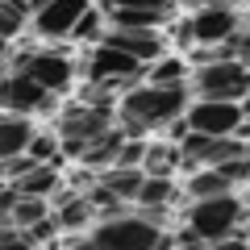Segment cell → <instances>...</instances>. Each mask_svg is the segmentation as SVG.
Returning <instances> with one entry per match:
<instances>
[{
  "instance_id": "1",
  "label": "cell",
  "mask_w": 250,
  "mask_h": 250,
  "mask_svg": "<svg viewBox=\"0 0 250 250\" xmlns=\"http://www.w3.org/2000/svg\"><path fill=\"white\" fill-rule=\"evenodd\" d=\"M192 104V88L188 83H142V88L121 92L117 104V121L129 138H142L150 129H167L175 117L188 113Z\"/></svg>"
},
{
  "instance_id": "2",
  "label": "cell",
  "mask_w": 250,
  "mask_h": 250,
  "mask_svg": "<svg viewBox=\"0 0 250 250\" xmlns=\"http://www.w3.org/2000/svg\"><path fill=\"white\" fill-rule=\"evenodd\" d=\"M246 200H238L233 192H221V196H200V200H188L184 208V221L192 225L200 242H229L233 233L246 225Z\"/></svg>"
},
{
  "instance_id": "3",
  "label": "cell",
  "mask_w": 250,
  "mask_h": 250,
  "mask_svg": "<svg viewBox=\"0 0 250 250\" xmlns=\"http://www.w3.org/2000/svg\"><path fill=\"white\" fill-rule=\"evenodd\" d=\"M88 242L108 246V250H150V246L171 242V233L163 229L159 221L142 217V213H117V217H104V221L92 229Z\"/></svg>"
},
{
  "instance_id": "4",
  "label": "cell",
  "mask_w": 250,
  "mask_h": 250,
  "mask_svg": "<svg viewBox=\"0 0 250 250\" xmlns=\"http://www.w3.org/2000/svg\"><path fill=\"white\" fill-rule=\"evenodd\" d=\"M146 75V62L134 59L129 50L121 46H108V42H96L88 50V83H100L108 92H129L134 80Z\"/></svg>"
},
{
  "instance_id": "5",
  "label": "cell",
  "mask_w": 250,
  "mask_h": 250,
  "mask_svg": "<svg viewBox=\"0 0 250 250\" xmlns=\"http://www.w3.org/2000/svg\"><path fill=\"white\" fill-rule=\"evenodd\" d=\"M192 92L196 96H213V100H242L250 92V67L242 59H217L196 67L192 75Z\"/></svg>"
},
{
  "instance_id": "6",
  "label": "cell",
  "mask_w": 250,
  "mask_h": 250,
  "mask_svg": "<svg viewBox=\"0 0 250 250\" xmlns=\"http://www.w3.org/2000/svg\"><path fill=\"white\" fill-rule=\"evenodd\" d=\"M9 50H13L9 71H25V75H34L38 83H46V88L59 92V96L71 88V80H75V62L67 59V54H59V50H17L13 42H9Z\"/></svg>"
},
{
  "instance_id": "7",
  "label": "cell",
  "mask_w": 250,
  "mask_h": 250,
  "mask_svg": "<svg viewBox=\"0 0 250 250\" xmlns=\"http://www.w3.org/2000/svg\"><path fill=\"white\" fill-rule=\"evenodd\" d=\"M0 100L9 113H54L59 108V92H50L46 83H38L34 75L25 71H9L4 83H0Z\"/></svg>"
},
{
  "instance_id": "8",
  "label": "cell",
  "mask_w": 250,
  "mask_h": 250,
  "mask_svg": "<svg viewBox=\"0 0 250 250\" xmlns=\"http://www.w3.org/2000/svg\"><path fill=\"white\" fill-rule=\"evenodd\" d=\"M242 21L246 17H238L233 4H196L192 17H188V25H192L196 46H225L242 29Z\"/></svg>"
},
{
  "instance_id": "9",
  "label": "cell",
  "mask_w": 250,
  "mask_h": 250,
  "mask_svg": "<svg viewBox=\"0 0 250 250\" xmlns=\"http://www.w3.org/2000/svg\"><path fill=\"white\" fill-rule=\"evenodd\" d=\"M113 125H117L113 104H88V100H80V104H67L59 113V134L62 138H83V142H92V138H100Z\"/></svg>"
},
{
  "instance_id": "10",
  "label": "cell",
  "mask_w": 250,
  "mask_h": 250,
  "mask_svg": "<svg viewBox=\"0 0 250 250\" xmlns=\"http://www.w3.org/2000/svg\"><path fill=\"white\" fill-rule=\"evenodd\" d=\"M188 121L200 134H233L246 113H242V100H213V96H196L188 104Z\"/></svg>"
},
{
  "instance_id": "11",
  "label": "cell",
  "mask_w": 250,
  "mask_h": 250,
  "mask_svg": "<svg viewBox=\"0 0 250 250\" xmlns=\"http://www.w3.org/2000/svg\"><path fill=\"white\" fill-rule=\"evenodd\" d=\"M88 9H92V0H46V4L34 9V29L42 38H71Z\"/></svg>"
},
{
  "instance_id": "12",
  "label": "cell",
  "mask_w": 250,
  "mask_h": 250,
  "mask_svg": "<svg viewBox=\"0 0 250 250\" xmlns=\"http://www.w3.org/2000/svg\"><path fill=\"white\" fill-rule=\"evenodd\" d=\"M100 42L129 50L134 59H142L146 67H150L154 59H163V54H167V38H163V29H129V25H108Z\"/></svg>"
},
{
  "instance_id": "13",
  "label": "cell",
  "mask_w": 250,
  "mask_h": 250,
  "mask_svg": "<svg viewBox=\"0 0 250 250\" xmlns=\"http://www.w3.org/2000/svg\"><path fill=\"white\" fill-rule=\"evenodd\" d=\"M125 138H129V134H125V129H121V121H117L113 129H104L100 138H92L80 163H83V167H92V171L113 167V163H117V154H121V146H125Z\"/></svg>"
},
{
  "instance_id": "14",
  "label": "cell",
  "mask_w": 250,
  "mask_h": 250,
  "mask_svg": "<svg viewBox=\"0 0 250 250\" xmlns=\"http://www.w3.org/2000/svg\"><path fill=\"white\" fill-rule=\"evenodd\" d=\"M34 121L29 113H9L4 117V134H0V159H13V154H25L34 142Z\"/></svg>"
},
{
  "instance_id": "15",
  "label": "cell",
  "mask_w": 250,
  "mask_h": 250,
  "mask_svg": "<svg viewBox=\"0 0 250 250\" xmlns=\"http://www.w3.org/2000/svg\"><path fill=\"white\" fill-rule=\"evenodd\" d=\"M229 175H225L221 167H192L188 171V184H184V196L188 200H200V196H221V192H229Z\"/></svg>"
},
{
  "instance_id": "16",
  "label": "cell",
  "mask_w": 250,
  "mask_h": 250,
  "mask_svg": "<svg viewBox=\"0 0 250 250\" xmlns=\"http://www.w3.org/2000/svg\"><path fill=\"white\" fill-rule=\"evenodd\" d=\"M100 184H108L121 200L138 205V192H142V184H146V167H121V163H113V167L100 171Z\"/></svg>"
},
{
  "instance_id": "17",
  "label": "cell",
  "mask_w": 250,
  "mask_h": 250,
  "mask_svg": "<svg viewBox=\"0 0 250 250\" xmlns=\"http://www.w3.org/2000/svg\"><path fill=\"white\" fill-rule=\"evenodd\" d=\"M108 13V25H129V29H163L171 25V13L167 9H129V4H117Z\"/></svg>"
},
{
  "instance_id": "18",
  "label": "cell",
  "mask_w": 250,
  "mask_h": 250,
  "mask_svg": "<svg viewBox=\"0 0 250 250\" xmlns=\"http://www.w3.org/2000/svg\"><path fill=\"white\" fill-rule=\"evenodd\" d=\"M146 175H175L179 167H184V146L179 142H150L146 146Z\"/></svg>"
},
{
  "instance_id": "19",
  "label": "cell",
  "mask_w": 250,
  "mask_h": 250,
  "mask_svg": "<svg viewBox=\"0 0 250 250\" xmlns=\"http://www.w3.org/2000/svg\"><path fill=\"white\" fill-rule=\"evenodd\" d=\"M13 184L25 192V196H59V163H38V167H29L21 179H13Z\"/></svg>"
},
{
  "instance_id": "20",
  "label": "cell",
  "mask_w": 250,
  "mask_h": 250,
  "mask_svg": "<svg viewBox=\"0 0 250 250\" xmlns=\"http://www.w3.org/2000/svg\"><path fill=\"white\" fill-rule=\"evenodd\" d=\"M175 200H179L175 175H146L142 192H138V208H146V205H175Z\"/></svg>"
},
{
  "instance_id": "21",
  "label": "cell",
  "mask_w": 250,
  "mask_h": 250,
  "mask_svg": "<svg viewBox=\"0 0 250 250\" xmlns=\"http://www.w3.org/2000/svg\"><path fill=\"white\" fill-rule=\"evenodd\" d=\"M25 25H34V4H25V0H4L0 4V29H4V38L17 42V34Z\"/></svg>"
},
{
  "instance_id": "22",
  "label": "cell",
  "mask_w": 250,
  "mask_h": 250,
  "mask_svg": "<svg viewBox=\"0 0 250 250\" xmlns=\"http://www.w3.org/2000/svg\"><path fill=\"white\" fill-rule=\"evenodd\" d=\"M188 67H192L188 59L163 54V59H154L150 67H146V80L150 83H188Z\"/></svg>"
},
{
  "instance_id": "23",
  "label": "cell",
  "mask_w": 250,
  "mask_h": 250,
  "mask_svg": "<svg viewBox=\"0 0 250 250\" xmlns=\"http://www.w3.org/2000/svg\"><path fill=\"white\" fill-rule=\"evenodd\" d=\"M42 217H50V196H25V192H21L17 208H13L9 217H0V221H17V225H34V221H42Z\"/></svg>"
},
{
  "instance_id": "24",
  "label": "cell",
  "mask_w": 250,
  "mask_h": 250,
  "mask_svg": "<svg viewBox=\"0 0 250 250\" xmlns=\"http://www.w3.org/2000/svg\"><path fill=\"white\" fill-rule=\"evenodd\" d=\"M108 13H100L96 4H92L88 13L80 17V25H75V34H71V42H83V46H96L100 38H104V29H108Z\"/></svg>"
},
{
  "instance_id": "25",
  "label": "cell",
  "mask_w": 250,
  "mask_h": 250,
  "mask_svg": "<svg viewBox=\"0 0 250 250\" xmlns=\"http://www.w3.org/2000/svg\"><path fill=\"white\" fill-rule=\"evenodd\" d=\"M29 154H34V163H62V138H54V134H34Z\"/></svg>"
},
{
  "instance_id": "26",
  "label": "cell",
  "mask_w": 250,
  "mask_h": 250,
  "mask_svg": "<svg viewBox=\"0 0 250 250\" xmlns=\"http://www.w3.org/2000/svg\"><path fill=\"white\" fill-rule=\"evenodd\" d=\"M217 167L229 175V184H250V150H246V154H233V159L217 163Z\"/></svg>"
},
{
  "instance_id": "27",
  "label": "cell",
  "mask_w": 250,
  "mask_h": 250,
  "mask_svg": "<svg viewBox=\"0 0 250 250\" xmlns=\"http://www.w3.org/2000/svg\"><path fill=\"white\" fill-rule=\"evenodd\" d=\"M117 163H121V167H142V163H146V142L125 138V146H121V154H117Z\"/></svg>"
},
{
  "instance_id": "28",
  "label": "cell",
  "mask_w": 250,
  "mask_h": 250,
  "mask_svg": "<svg viewBox=\"0 0 250 250\" xmlns=\"http://www.w3.org/2000/svg\"><path fill=\"white\" fill-rule=\"evenodd\" d=\"M225 46H229V54H233V59H242V62L250 67V25H246V29H238V34H233Z\"/></svg>"
},
{
  "instance_id": "29",
  "label": "cell",
  "mask_w": 250,
  "mask_h": 250,
  "mask_svg": "<svg viewBox=\"0 0 250 250\" xmlns=\"http://www.w3.org/2000/svg\"><path fill=\"white\" fill-rule=\"evenodd\" d=\"M117 4H129V9H175L179 0H104V9H117Z\"/></svg>"
},
{
  "instance_id": "30",
  "label": "cell",
  "mask_w": 250,
  "mask_h": 250,
  "mask_svg": "<svg viewBox=\"0 0 250 250\" xmlns=\"http://www.w3.org/2000/svg\"><path fill=\"white\" fill-rule=\"evenodd\" d=\"M242 113L250 117V92H246V96H242Z\"/></svg>"
},
{
  "instance_id": "31",
  "label": "cell",
  "mask_w": 250,
  "mask_h": 250,
  "mask_svg": "<svg viewBox=\"0 0 250 250\" xmlns=\"http://www.w3.org/2000/svg\"><path fill=\"white\" fill-rule=\"evenodd\" d=\"M25 4H34V9H38V4H46V0H25Z\"/></svg>"
},
{
  "instance_id": "32",
  "label": "cell",
  "mask_w": 250,
  "mask_h": 250,
  "mask_svg": "<svg viewBox=\"0 0 250 250\" xmlns=\"http://www.w3.org/2000/svg\"><path fill=\"white\" fill-rule=\"evenodd\" d=\"M179 4H192V9H196V0H179Z\"/></svg>"
},
{
  "instance_id": "33",
  "label": "cell",
  "mask_w": 250,
  "mask_h": 250,
  "mask_svg": "<svg viewBox=\"0 0 250 250\" xmlns=\"http://www.w3.org/2000/svg\"><path fill=\"white\" fill-rule=\"evenodd\" d=\"M246 25H250V9H246Z\"/></svg>"
}]
</instances>
